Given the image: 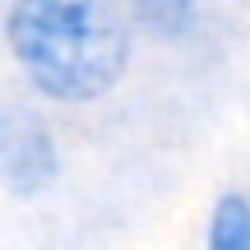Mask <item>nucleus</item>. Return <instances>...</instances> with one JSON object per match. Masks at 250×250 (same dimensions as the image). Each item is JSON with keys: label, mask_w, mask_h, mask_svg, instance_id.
Masks as SVG:
<instances>
[{"label": "nucleus", "mask_w": 250, "mask_h": 250, "mask_svg": "<svg viewBox=\"0 0 250 250\" xmlns=\"http://www.w3.org/2000/svg\"><path fill=\"white\" fill-rule=\"evenodd\" d=\"M0 37L19 79L56 107L107 98L134 56L121 0H9Z\"/></svg>", "instance_id": "obj_1"}, {"label": "nucleus", "mask_w": 250, "mask_h": 250, "mask_svg": "<svg viewBox=\"0 0 250 250\" xmlns=\"http://www.w3.org/2000/svg\"><path fill=\"white\" fill-rule=\"evenodd\" d=\"M134 33L153 42H186L204 19V0H121Z\"/></svg>", "instance_id": "obj_3"}, {"label": "nucleus", "mask_w": 250, "mask_h": 250, "mask_svg": "<svg viewBox=\"0 0 250 250\" xmlns=\"http://www.w3.org/2000/svg\"><path fill=\"white\" fill-rule=\"evenodd\" d=\"M204 250H250V199L241 190H227L208 208Z\"/></svg>", "instance_id": "obj_4"}, {"label": "nucleus", "mask_w": 250, "mask_h": 250, "mask_svg": "<svg viewBox=\"0 0 250 250\" xmlns=\"http://www.w3.org/2000/svg\"><path fill=\"white\" fill-rule=\"evenodd\" d=\"M61 181V139L33 107H0V190L9 199H42Z\"/></svg>", "instance_id": "obj_2"}]
</instances>
